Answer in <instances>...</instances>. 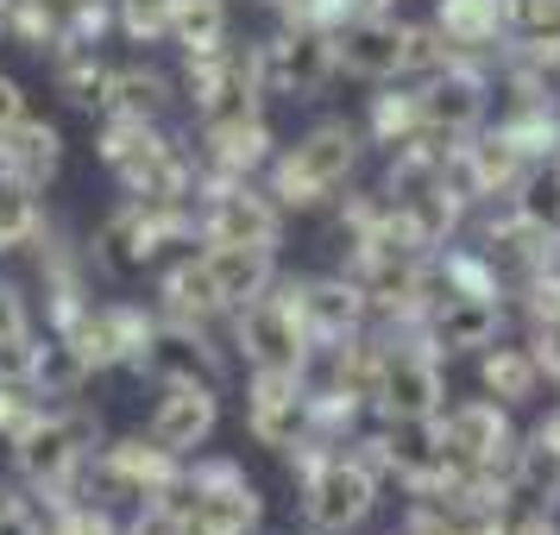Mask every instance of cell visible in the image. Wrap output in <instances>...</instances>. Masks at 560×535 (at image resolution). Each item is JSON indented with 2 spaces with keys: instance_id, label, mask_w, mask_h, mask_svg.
<instances>
[{
  "instance_id": "1",
  "label": "cell",
  "mask_w": 560,
  "mask_h": 535,
  "mask_svg": "<svg viewBox=\"0 0 560 535\" xmlns=\"http://www.w3.org/2000/svg\"><path fill=\"white\" fill-rule=\"evenodd\" d=\"M89 441H95V422L89 416H57V409H38L26 429L13 434V466L20 479L38 485V491H70V479L89 460Z\"/></svg>"
},
{
  "instance_id": "2",
  "label": "cell",
  "mask_w": 560,
  "mask_h": 535,
  "mask_svg": "<svg viewBox=\"0 0 560 535\" xmlns=\"http://www.w3.org/2000/svg\"><path fill=\"white\" fill-rule=\"evenodd\" d=\"M353 158H359L353 127H340V120L315 127L303 146H290V152L278 158V202L308 208V202H322V196H334L340 183L353 177Z\"/></svg>"
},
{
  "instance_id": "3",
  "label": "cell",
  "mask_w": 560,
  "mask_h": 535,
  "mask_svg": "<svg viewBox=\"0 0 560 535\" xmlns=\"http://www.w3.org/2000/svg\"><path fill=\"white\" fill-rule=\"evenodd\" d=\"M240 347L253 359V372H303V347H308V322L296 296H253L240 309Z\"/></svg>"
},
{
  "instance_id": "4",
  "label": "cell",
  "mask_w": 560,
  "mask_h": 535,
  "mask_svg": "<svg viewBox=\"0 0 560 535\" xmlns=\"http://www.w3.org/2000/svg\"><path fill=\"white\" fill-rule=\"evenodd\" d=\"M372 498H378V479H372L365 460H322L308 473V523L328 535L353 530L359 516L372 510Z\"/></svg>"
},
{
  "instance_id": "5",
  "label": "cell",
  "mask_w": 560,
  "mask_h": 535,
  "mask_svg": "<svg viewBox=\"0 0 560 535\" xmlns=\"http://www.w3.org/2000/svg\"><path fill=\"white\" fill-rule=\"evenodd\" d=\"M95 479L107 485V491H127V498H171L183 485V473H177V454L171 447H145V441H120V447H107L102 454V466H95Z\"/></svg>"
},
{
  "instance_id": "6",
  "label": "cell",
  "mask_w": 560,
  "mask_h": 535,
  "mask_svg": "<svg viewBox=\"0 0 560 535\" xmlns=\"http://www.w3.org/2000/svg\"><path fill=\"white\" fill-rule=\"evenodd\" d=\"M258 63V82H271V89H322V77H328L334 63V38L328 32H290V38H278V45H265V57H253Z\"/></svg>"
},
{
  "instance_id": "7",
  "label": "cell",
  "mask_w": 560,
  "mask_h": 535,
  "mask_svg": "<svg viewBox=\"0 0 560 535\" xmlns=\"http://www.w3.org/2000/svg\"><path fill=\"white\" fill-rule=\"evenodd\" d=\"M378 404L390 422H434V404H441V372L434 359L397 353L378 365Z\"/></svg>"
},
{
  "instance_id": "8",
  "label": "cell",
  "mask_w": 560,
  "mask_h": 535,
  "mask_svg": "<svg viewBox=\"0 0 560 535\" xmlns=\"http://www.w3.org/2000/svg\"><path fill=\"white\" fill-rule=\"evenodd\" d=\"M208 429H214V391H208V379H171V397L152 416V441L171 447V454H189V447L208 441Z\"/></svg>"
},
{
  "instance_id": "9",
  "label": "cell",
  "mask_w": 560,
  "mask_h": 535,
  "mask_svg": "<svg viewBox=\"0 0 560 535\" xmlns=\"http://www.w3.org/2000/svg\"><path fill=\"white\" fill-rule=\"evenodd\" d=\"M404 51H409V32L384 13H365L353 26L334 38V57L353 70V77H397L404 70Z\"/></svg>"
},
{
  "instance_id": "10",
  "label": "cell",
  "mask_w": 560,
  "mask_h": 535,
  "mask_svg": "<svg viewBox=\"0 0 560 535\" xmlns=\"http://www.w3.org/2000/svg\"><path fill=\"white\" fill-rule=\"evenodd\" d=\"M208 246H278V208L253 196V189H228L214 196V214H208Z\"/></svg>"
},
{
  "instance_id": "11",
  "label": "cell",
  "mask_w": 560,
  "mask_h": 535,
  "mask_svg": "<svg viewBox=\"0 0 560 535\" xmlns=\"http://www.w3.org/2000/svg\"><path fill=\"white\" fill-rule=\"evenodd\" d=\"M57 158H63V139H57V127H45V120H13V127H0V171L20 183H51L57 177Z\"/></svg>"
},
{
  "instance_id": "12",
  "label": "cell",
  "mask_w": 560,
  "mask_h": 535,
  "mask_svg": "<svg viewBox=\"0 0 560 535\" xmlns=\"http://www.w3.org/2000/svg\"><path fill=\"white\" fill-rule=\"evenodd\" d=\"M479 114H485V89H479L472 70H434L429 95H422V120H429L434 132L454 139V132H466Z\"/></svg>"
},
{
  "instance_id": "13",
  "label": "cell",
  "mask_w": 560,
  "mask_h": 535,
  "mask_svg": "<svg viewBox=\"0 0 560 535\" xmlns=\"http://www.w3.org/2000/svg\"><path fill=\"white\" fill-rule=\"evenodd\" d=\"M208 271L221 283L228 309H246L253 296L271 290V253L265 246H208Z\"/></svg>"
},
{
  "instance_id": "14",
  "label": "cell",
  "mask_w": 560,
  "mask_h": 535,
  "mask_svg": "<svg viewBox=\"0 0 560 535\" xmlns=\"http://www.w3.org/2000/svg\"><path fill=\"white\" fill-rule=\"evenodd\" d=\"M498 334V303L491 296H447V309L434 315V340L447 353H466V347H485Z\"/></svg>"
},
{
  "instance_id": "15",
  "label": "cell",
  "mask_w": 560,
  "mask_h": 535,
  "mask_svg": "<svg viewBox=\"0 0 560 535\" xmlns=\"http://www.w3.org/2000/svg\"><path fill=\"white\" fill-rule=\"evenodd\" d=\"M296 303H303L308 334H322V340H347L353 322H359V290L353 283H308Z\"/></svg>"
},
{
  "instance_id": "16",
  "label": "cell",
  "mask_w": 560,
  "mask_h": 535,
  "mask_svg": "<svg viewBox=\"0 0 560 535\" xmlns=\"http://www.w3.org/2000/svg\"><path fill=\"white\" fill-rule=\"evenodd\" d=\"M171 38L189 57H214L228 38V7L221 0H171Z\"/></svg>"
},
{
  "instance_id": "17",
  "label": "cell",
  "mask_w": 560,
  "mask_h": 535,
  "mask_svg": "<svg viewBox=\"0 0 560 535\" xmlns=\"http://www.w3.org/2000/svg\"><path fill=\"white\" fill-rule=\"evenodd\" d=\"M164 296H171V315H183V322H202V315H214V309H228L221 283H214V271H208V258L177 265V271L164 278Z\"/></svg>"
},
{
  "instance_id": "18",
  "label": "cell",
  "mask_w": 560,
  "mask_h": 535,
  "mask_svg": "<svg viewBox=\"0 0 560 535\" xmlns=\"http://www.w3.org/2000/svg\"><path fill=\"white\" fill-rule=\"evenodd\" d=\"M164 95H171V82L158 77V70H120V77L107 82V114L114 120H152L158 107H164Z\"/></svg>"
},
{
  "instance_id": "19",
  "label": "cell",
  "mask_w": 560,
  "mask_h": 535,
  "mask_svg": "<svg viewBox=\"0 0 560 535\" xmlns=\"http://www.w3.org/2000/svg\"><path fill=\"white\" fill-rule=\"evenodd\" d=\"M208 139H214V164L221 171H253L258 158H265V120H228V127H208Z\"/></svg>"
},
{
  "instance_id": "20",
  "label": "cell",
  "mask_w": 560,
  "mask_h": 535,
  "mask_svg": "<svg viewBox=\"0 0 560 535\" xmlns=\"http://www.w3.org/2000/svg\"><path fill=\"white\" fill-rule=\"evenodd\" d=\"M516 214H523L529 228H548V233H560V158H555V164H535L529 177H523V196H516Z\"/></svg>"
},
{
  "instance_id": "21",
  "label": "cell",
  "mask_w": 560,
  "mask_h": 535,
  "mask_svg": "<svg viewBox=\"0 0 560 535\" xmlns=\"http://www.w3.org/2000/svg\"><path fill=\"white\" fill-rule=\"evenodd\" d=\"M498 0H441V32L447 45H485L498 32Z\"/></svg>"
},
{
  "instance_id": "22",
  "label": "cell",
  "mask_w": 560,
  "mask_h": 535,
  "mask_svg": "<svg viewBox=\"0 0 560 535\" xmlns=\"http://www.w3.org/2000/svg\"><path fill=\"white\" fill-rule=\"evenodd\" d=\"M26 347H32V322H26V296L13 283H0V372L20 379L26 365Z\"/></svg>"
},
{
  "instance_id": "23",
  "label": "cell",
  "mask_w": 560,
  "mask_h": 535,
  "mask_svg": "<svg viewBox=\"0 0 560 535\" xmlns=\"http://www.w3.org/2000/svg\"><path fill=\"white\" fill-rule=\"evenodd\" d=\"M32 233H38L32 183H20V177H7V171H0V253H7V246H26Z\"/></svg>"
},
{
  "instance_id": "24",
  "label": "cell",
  "mask_w": 560,
  "mask_h": 535,
  "mask_svg": "<svg viewBox=\"0 0 560 535\" xmlns=\"http://www.w3.org/2000/svg\"><path fill=\"white\" fill-rule=\"evenodd\" d=\"M57 77H63V95H70L77 107H102L107 102V82H114L95 57L82 51V45H70V51H63V70H57Z\"/></svg>"
},
{
  "instance_id": "25",
  "label": "cell",
  "mask_w": 560,
  "mask_h": 535,
  "mask_svg": "<svg viewBox=\"0 0 560 535\" xmlns=\"http://www.w3.org/2000/svg\"><path fill=\"white\" fill-rule=\"evenodd\" d=\"M485 384L504 397V404H523L535 391V359L529 353H510V347H498V353L485 359Z\"/></svg>"
},
{
  "instance_id": "26",
  "label": "cell",
  "mask_w": 560,
  "mask_h": 535,
  "mask_svg": "<svg viewBox=\"0 0 560 535\" xmlns=\"http://www.w3.org/2000/svg\"><path fill=\"white\" fill-rule=\"evenodd\" d=\"M57 535H120L114 523H107V510H95V504H70L63 516H57Z\"/></svg>"
},
{
  "instance_id": "27",
  "label": "cell",
  "mask_w": 560,
  "mask_h": 535,
  "mask_svg": "<svg viewBox=\"0 0 560 535\" xmlns=\"http://www.w3.org/2000/svg\"><path fill=\"white\" fill-rule=\"evenodd\" d=\"M516 20L529 32H560V0H516Z\"/></svg>"
},
{
  "instance_id": "28",
  "label": "cell",
  "mask_w": 560,
  "mask_h": 535,
  "mask_svg": "<svg viewBox=\"0 0 560 535\" xmlns=\"http://www.w3.org/2000/svg\"><path fill=\"white\" fill-rule=\"evenodd\" d=\"M0 535H45L26 498H7V504H0Z\"/></svg>"
},
{
  "instance_id": "29",
  "label": "cell",
  "mask_w": 560,
  "mask_h": 535,
  "mask_svg": "<svg viewBox=\"0 0 560 535\" xmlns=\"http://www.w3.org/2000/svg\"><path fill=\"white\" fill-rule=\"evenodd\" d=\"M13 120H26V95L13 77H0V127H13Z\"/></svg>"
},
{
  "instance_id": "30",
  "label": "cell",
  "mask_w": 560,
  "mask_h": 535,
  "mask_svg": "<svg viewBox=\"0 0 560 535\" xmlns=\"http://www.w3.org/2000/svg\"><path fill=\"white\" fill-rule=\"evenodd\" d=\"M404 240L409 246H422V228H416V214H404ZM372 246H378V253H390V246H397V221H390V233H384V240H372ZM404 246V253H409Z\"/></svg>"
},
{
  "instance_id": "31",
  "label": "cell",
  "mask_w": 560,
  "mask_h": 535,
  "mask_svg": "<svg viewBox=\"0 0 560 535\" xmlns=\"http://www.w3.org/2000/svg\"><path fill=\"white\" fill-rule=\"evenodd\" d=\"M347 7H365V13H378L384 0H347Z\"/></svg>"
},
{
  "instance_id": "32",
  "label": "cell",
  "mask_w": 560,
  "mask_h": 535,
  "mask_svg": "<svg viewBox=\"0 0 560 535\" xmlns=\"http://www.w3.org/2000/svg\"><path fill=\"white\" fill-rule=\"evenodd\" d=\"M548 441H555V447H560V416H555V422H548Z\"/></svg>"
}]
</instances>
